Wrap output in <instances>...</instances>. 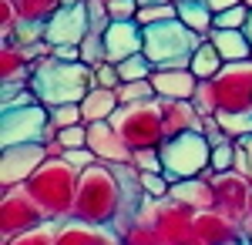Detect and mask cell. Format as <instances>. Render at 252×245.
<instances>
[{
    "instance_id": "obj_1",
    "label": "cell",
    "mask_w": 252,
    "mask_h": 245,
    "mask_svg": "<svg viewBox=\"0 0 252 245\" xmlns=\"http://www.w3.org/2000/svg\"><path fill=\"white\" fill-rule=\"evenodd\" d=\"M78 178H81V171L74 168L71 161H64L61 154H51V158L31 175V182H27L24 188L31 191V198L40 205V212H44L47 222H64V218L74 215Z\"/></svg>"
},
{
    "instance_id": "obj_2",
    "label": "cell",
    "mask_w": 252,
    "mask_h": 245,
    "mask_svg": "<svg viewBox=\"0 0 252 245\" xmlns=\"http://www.w3.org/2000/svg\"><path fill=\"white\" fill-rule=\"evenodd\" d=\"M94 84V74L88 64L81 61H58V57H44L34 64L31 71V91L37 94L40 104L47 108H58V104H81L84 94L91 91Z\"/></svg>"
},
{
    "instance_id": "obj_3",
    "label": "cell",
    "mask_w": 252,
    "mask_h": 245,
    "mask_svg": "<svg viewBox=\"0 0 252 245\" xmlns=\"http://www.w3.org/2000/svg\"><path fill=\"white\" fill-rule=\"evenodd\" d=\"M118 208H121V182L111 165L97 161L81 171L78 178V198H74V218L97 222V225H115Z\"/></svg>"
},
{
    "instance_id": "obj_4",
    "label": "cell",
    "mask_w": 252,
    "mask_h": 245,
    "mask_svg": "<svg viewBox=\"0 0 252 245\" xmlns=\"http://www.w3.org/2000/svg\"><path fill=\"white\" fill-rule=\"evenodd\" d=\"M195 108L202 114L219 111H252V57L249 61H229L212 81H202Z\"/></svg>"
},
{
    "instance_id": "obj_5",
    "label": "cell",
    "mask_w": 252,
    "mask_h": 245,
    "mask_svg": "<svg viewBox=\"0 0 252 245\" xmlns=\"http://www.w3.org/2000/svg\"><path fill=\"white\" fill-rule=\"evenodd\" d=\"M202 40H205V34L185 27L178 17L148 24L145 27V57L155 67H189V61Z\"/></svg>"
},
{
    "instance_id": "obj_6",
    "label": "cell",
    "mask_w": 252,
    "mask_h": 245,
    "mask_svg": "<svg viewBox=\"0 0 252 245\" xmlns=\"http://www.w3.org/2000/svg\"><path fill=\"white\" fill-rule=\"evenodd\" d=\"M161 165H165V178L168 182H182V178H198L212 171V141L202 134V128L172 134L161 141Z\"/></svg>"
},
{
    "instance_id": "obj_7",
    "label": "cell",
    "mask_w": 252,
    "mask_h": 245,
    "mask_svg": "<svg viewBox=\"0 0 252 245\" xmlns=\"http://www.w3.org/2000/svg\"><path fill=\"white\" fill-rule=\"evenodd\" d=\"M121 138L128 141L131 151H141V148H161V141L168 138L165 131V118H161V104L155 101H141V104H121L111 118Z\"/></svg>"
},
{
    "instance_id": "obj_8",
    "label": "cell",
    "mask_w": 252,
    "mask_h": 245,
    "mask_svg": "<svg viewBox=\"0 0 252 245\" xmlns=\"http://www.w3.org/2000/svg\"><path fill=\"white\" fill-rule=\"evenodd\" d=\"M58 131L51 124V108L47 104H24V108H0V148L10 145H27V141H54Z\"/></svg>"
},
{
    "instance_id": "obj_9",
    "label": "cell",
    "mask_w": 252,
    "mask_h": 245,
    "mask_svg": "<svg viewBox=\"0 0 252 245\" xmlns=\"http://www.w3.org/2000/svg\"><path fill=\"white\" fill-rule=\"evenodd\" d=\"M138 222L155 225V232L165 239V245H192L195 212L172 202V198H145V205L138 212Z\"/></svg>"
},
{
    "instance_id": "obj_10",
    "label": "cell",
    "mask_w": 252,
    "mask_h": 245,
    "mask_svg": "<svg viewBox=\"0 0 252 245\" xmlns=\"http://www.w3.org/2000/svg\"><path fill=\"white\" fill-rule=\"evenodd\" d=\"M209 182H212L215 208L246 228L252 205V178L239 175V171H209Z\"/></svg>"
},
{
    "instance_id": "obj_11",
    "label": "cell",
    "mask_w": 252,
    "mask_h": 245,
    "mask_svg": "<svg viewBox=\"0 0 252 245\" xmlns=\"http://www.w3.org/2000/svg\"><path fill=\"white\" fill-rule=\"evenodd\" d=\"M44 212L40 205L31 198V191L17 185V188H3V198H0V235L3 239H14L20 232H31V228L44 225Z\"/></svg>"
},
{
    "instance_id": "obj_12",
    "label": "cell",
    "mask_w": 252,
    "mask_h": 245,
    "mask_svg": "<svg viewBox=\"0 0 252 245\" xmlns=\"http://www.w3.org/2000/svg\"><path fill=\"white\" fill-rule=\"evenodd\" d=\"M47 158H51V151L44 148V141H27V145L0 148V185H3V188L27 185L31 175H34Z\"/></svg>"
},
{
    "instance_id": "obj_13",
    "label": "cell",
    "mask_w": 252,
    "mask_h": 245,
    "mask_svg": "<svg viewBox=\"0 0 252 245\" xmlns=\"http://www.w3.org/2000/svg\"><path fill=\"white\" fill-rule=\"evenodd\" d=\"M91 34V20H88V0H71L64 3L54 17L44 24V40L51 47L58 44H81Z\"/></svg>"
},
{
    "instance_id": "obj_14",
    "label": "cell",
    "mask_w": 252,
    "mask_h": 245,
    "mask_svg": "<svg viewBox=\"0 0 252 245\" xmlns=\"http://www.w3.org/2000/svg\"><path fill=\"white\" fill-rule=\"evenodd\" d=\"M246 235V228L232 222L229 215H222L219 208L195 212V235L192 245H239Z\"/></svg>"
},
{
    "instance_id": "obj_15",
    "label": "cell",
    "mask_w": 252,
    "mask_h": 245,
    "mask_svg": "<svg viewBox=\"0 0 252 245\" xmlns=\"http://www.w3.org/2000/svg\"><path fill=\"white\" fill-rule=\"evenodd\" d=\"M88 148L97 154V161L104 165H128L135 158V151L128 148V141L121 138L111 121H91L88 124Z\"/></svg>"
},
{
    "instance_id": "obj_16",
    "label": "cell",
    "mask_w": 252,
    "mask_h": 245,
    "mask_svg": "<svg viewBox=\"0 0 252 245\" xmlns=\"http://www.w3.org/2000/svg\"><path fill=\"white\" fill-rule=\"evenodd\" d=\"M58 245H125L115 225H97L84 218H64L58 222Z\"/></svg>"
},
{
    "instance_id": "obj_17",
    "label": "cell",
    "mask_w": 252,
    "mask_h": 245,
    "mask_svg": "<svg viewBox=\"0 0 252 245\" xmlns=\"http://www.w3.org/2000/svg\"><path fill=\"white\" fill-rule=\"evenodd\" d=\"M104 47H108V61L111 64H121L125 57L141 54L145 51V27L135 17L111 20L108 31H104Z\"/></svg>"
},
{
    "instance_id": "obj_18",
    "label": "cell",
    "mask_w": 252,
    "mask_h": 245,
    "mask_svg": "<svg viewBox=\"0 0 252 245\" xmlns=\"http://www.w3.org/2000/svg\"><path fill=\"white\" fill-rule=\"evenodd\" d=\"M152 88H155V94L161 101H195L202 81L189 67H155Z\"/></svg>"
},
{
    "instance_id": "obj_19",
    "label": "cell",
    "mask_w": 252,
    "mask_h": 245,
    "mask_svg": "<svg viewBox=\"0 0 252 245\" xmlns=\"http://www.w3.org/2000/svg\"><path fill=\"white\" fill-rule=\"evenodd\" d=\"M168 198H172V202H178V205H185V208H192V212L215 208V195H212V182H209V175L172 182V191H168Z\"/></svg>"
},
{
    "instance_id": "obj_20",
    "label": "cell",
    "mask_w": 252,
    "mask_h": 245,
    "mask_svg": "<svg viewBox=\"0 0 252 245\" xmlns=\"http://www.w3.org/2000/svg\"><path fill=\"white\" fill-rule=\"evenodd\" d=\"M209 40L215 44V51L229 61H249L252 57V40L242 27H212L209 31Z\"/></svg>"
},
{
    "instance_id": "obj_21",
    "label": "cell",
    "mask_w": 252,
    "mask_h": 245,
    "mask_svg": "<svg viewBox=\"0 0 252 245\" xmlns=\"http://www.w3.org/2000/svg\"><path fill=\"white\" fill-rule=\"evenodd\" d=\"M158 104H161V118H165L168 138L182 134V131H192V128L202 124V111L195 108V101H161L158 97Z\"/></svg>"
},
{
    "instance_id": "obj_22",
    "label": "cell",
    "mask_w": 252,
    "mask_h": 245,
    "mask_svg": "<svg viewBox=\"0 0 252 245\" xmlns=\"http://www.w3.org/2000/svg\"><path fill=\"white\" fill-rule=\"evenodd\" d=\"M118 108H121V101H118V91H111V88H91L84 94V101H81L84 124H91V121H111Z\"/></svg>"
},
{
    "instance_id": "obj_23",
    "label": "cell",
    "mask_w": 252,
    "mask_h": 245,
    "mask_svg": "<svg viewBox=\"0 0 252 245\" xmlns=\"http://www.w3.org/2000/svg\"><path fill=\"white\" fill-rule=\"evenodd\" d=\"M175 7H178V20L185 27H192V31L209 37V31L215 27V14L205 0H175Z\"/></svg>"
},
{
    "instance_id": "obj_24",
    "label": "cell",
    "mask_w": 252,
    "mask_h": 245,
    "mask_svg": "<svg viewBox=\"0 0 252 245\" xmlns=\"http://www.w3.org/2000/svg\"><path fill=\"white\" fill-rule=\"evenodd\" d=\"M222 67H225V57L219 54V51H215V44L205 37L202 44H198V51L192 54V61H189V71H192L198 81H212Z\"/></svg>"
},
{
    "instance_id": "obj_25",
    "label": "cell",
    "mask_w": 252,
    "mask_h": 245,
    "mask_svg": "<svg viewBox=\"0 0 252 245\" xmlns=\"http://www.w3.org/2000/svg\"><path fill=\"white\" fill-rule=\"evenodd\" d=\"M219 124H222V131L229 134L232 141L239 138H249L252 134V111H219Z\"/></svg>"
},
{
    "instance_id": "obj_26",
    "label": "cell",
    "mask_w": 252,
    "mask_h": 245,
    "mask_svg": "<svg viewBox=\"0 0 252 245\" xmlns=\"http://www.w3.org/2000/svg\"><path fill=\"white\" fill-rule=\"evenodd\" d=\"M3 245H58V222H44V225L31 228V232L3 239Z\"/></svg>"
},
{
    "instance_id": "obj_27",
    "label": "cell",
    "mask_w": 252,
    "mask_h": 245,
    "mask_svg": "<svg viewBox=\"0 0 252 245\" xmlns=\"http://www.w3.org/2000/svg\"><path fill=\"white\" fill-rule=\"evenodd\" d=\"M155 88H152V77L148 81H121L118 84V101L121 104H141V101H155Z\"/></svg>"
},
{
    "instance_id": "obj_28",
    "label": "cell",
    "mask_w": 252,
    "mask_h": 245,
    "mask_svg": "<svg viewBox=\"0 0 252 245\" xmlns=\"http://www.w3.org/2000/svg\"><path fill=\"white\" fill-rule=\"evenodd\" d=\"M118 74H121V81H148V77L155 74V64L145 57V51H141V54L125 57V61L118 64Z\"/></svg>"
},
{
    "instance_id": "obj_29",
    "label": "cell",
    "mask_w": 252,
    "mask_h": 245,
    "mask_svg": "<svg viewBox=\"0 0 252 245\" xmlns=\"http://www.w3.org/2000/svg\"><path fill=\"white\" fill-rule=\"evenodd\" d=\"M104 61H108L104 34H97V31H91L88 37L81 40V64H88V67H97V64H104Z\"/></svg>"
},
{
    "instance_id": "obj_30",
    "label": "cell",
    "mask_w": 252,
    "mask_h": 245,
    "mask_svg": "<svg viewBox=\"0 0 252 245\" xmlns=\"http://www.w3.org/2000/svg\"><path fill=\"white\" fill-rule=\"evenodd\" d=\"M121 242H125V245H165V239L155 232V225H148V222H135L131 228L121 232Z\"/></svg>"
},
{
    "instance_id": "obj_31",
    "label": "cell",
    "mask_w": 252,
    "mask_h": 245,
    "mask_svg": "<svg viewBox=\"0 0 252 245\" xmlns=\"http://www.w3.org/2000/svg\"><path fill=\"white\" fill-rule=\"evenodd\" d=\"M178 17V7L175 3H148V7H138L135 20L141 27H148V24H161V20H172Z\"/></svg>"
},
{
    "instance_id": "obj_32",
    "label": "cell",
    "mask_w": 252,
    "mask_h": 245,
    "mask_svg": "<svg viewBox=\"0 0 252 245\" xmlns=\"http://www.w3.org/2000/svg\"><path fill=\"white\" fill-rule=\"evenodd\" d=\"M51 124H54V131L61 128H71V124H84V111H81V104H58V108H51Z\"/></svg>"
},
{
    "instance_id": "obj_33",
    "label": "cell",
    "mask_w": 252,
    "mask_h": 245,
    "mask_svg": "<svg viewBox=\"0 0 252 245\" xmlns=\"http://www.w3.org/2000/svg\"><path fill=\"white\" fill-rule=\"evenodd\" d=\"M141 188L148 198H168L172 182L165 178V171H141Z\"/></svg>"
},
{
    "instance_id": "obj_34",
    "label": "cell",
    "mask_w": 252,
    "mask_h": 245,
    "mask_svg": "<svg viewBox=\"0 0 252 245\" xmlns=\"http://www.w3.org/2000/svg\"><path fill=\"white\" fill-rule=\"evenodd\" d=\"M58 145H61V154H64L67 148H88V124L61 128L58 131Z\"/></svg>"
},
{
    "instance_id": "obj_35",
    "label": "cell",
    "mask_w": 252,
    "mask_h": 245,
    "mask_svg": "<svg viewBox=\"0 0 252 245\" xmlns=\"http://www.w3.org/2000/svg\"><path fill=\"white\" fill-rule=\"evenodd\" d=\"M14 44H37L44 40V24H34V20H17L14 34H10Z\"/></svg>"
},
{
    "instance_id": "obj_36",
    "label": "cell",
    "mask_w": 252,
    "mask_h": 245,
    "mask_svg": "<svg viewBox=\"0 0 252 245\" xmlns=\"http://www.w3.org/2000/svg\"><path fill=\"white\" fill-rule=\"evenodd\" d=\"M91 74H94V84H91V88H111V91H118V84H121L118 64H111V61H104V64L91 67Z\"/></svg>"
},
{
    "instance_id": "obj_37",
    "label": "cell",
    "mask_w": 252,
    "mask_h": 245,
    "mask_svg": "<svg viewBox=\"0 0 252 245\" xmlns=\"http://www.w3.org/2000/svg\"><path fill=\"white\" fill-rule=\"evenodd\" d=\"M235 168V141H222L212 148V171H232Z\"/></svg>"
},
{
    "instance_id": "obj_38",
    "label": "cell",
    "mask_w": 252,
    "mask_h": 245,
    "mask_svg": "<svg viewBox=\"0 0 252 245\" xmlns=\"http://www.w3.org/2000/svg\"><path fill=\"white\" fill-rule=\"evenodd\" d=\"M249 3H239V7H229V10H222V14H215V27H246V20H249Z\"/></svg>"
},
{
    "instance_id": "obj_39",
    "label": "cell",
    "mask_w": 252,
    "mask_h": 245,
    "mask_svg": "<svg viewBox=\"0 0 252 245\" xmlns=\"http://www.w3.org/2000/svg\"><path fill=\"white\" fill-rule=\"evenodd\" d=\"M88 20H91V31L104 34V31H108V24H111L108 3H104V0H88Z\"/></svg>"
},
{
    "instance_id": "obj_40",
    "label": "cell",
    "mask_w": 252,
    "mask_h": 245,
    "mask_svg": "<svg viewBox=\"0 0 252 245\" xmlns=\"http://www.w3.org/2000/svg\"><path fill=\"white\" fill-rule=\"evenodd\" d=\"M131 165H135L138 171H161V168H165V165H161V151H158V148H141V151H135Z\"/></svg>"
},
{
    "instance_id": "obj_41",
    "label": "cell",
    "mask_w": 252,
    "mask_h": 245,
    "mask_svg": "<svg viewBox=\"0 0 252 245\" xmlns=\"http://www.w3.org/2000/svg\"><path fill=\"white\" fill-rule=\"evenodd\" d=\"M64 161H71L78 171H84V168H91V165H97V154L91 148H67L64 154H61Z\"/></svg>"
},
{
    "instance_id": "obj_42",
    "label": "cell",
    "mask_w": 252,
    "mask_h": 245,
    "mask_svg": "<svg viewBox=\"0 0 252 245\" xmlns=\"http://www.w3.org/2000/svg\"><path fill=\"white\" fill-rule=\"evenodd\" d=\"M51 57H58V61H81V44H58L54 51H51Z\"/></svg>"
},
{
    "instance_id": "obj_43",
    "label": "cell",
    "mask_w": 252,
    "mask_h": 245,
    "mask_svg": "<svg viewBox=\"0 0 252 245\" xmlns=\"http://www.w3.org/2000/svg\"><path fill=\"white\" fill-rule=\"evenodd\" d=\"M209 7H212V14H222V10H229V7H239V3H246V0H205Z\"/></svg>"
},
{
    "instance_id": "obj_44",
    "label": "cell",
    "mask_w": 252,
    "mask_h": 245,
    "mask_svg": "<svg viewBox=\"0 0 252 245\" xmlns=\"http://www.w3.org/2000/svg\"><path fill=\"white\" fill-rule=\"evenodd\" d=\"M246 235L252 239V205H249V218H246Z\"/></svg>"
},
{
    "instance_id": "obj_45",
    "label": "cell",
    "mask_w": 252,
    "mask_h": 245,
    "mask_svg": "<svg viewBox=\"0 0 252 245\" xmlns=\"http://www.w3.org/2000/svg\"><path fill=\"white\" fill-rule=\"evenodd\" d=\"M141 7H148V3H175V0H138Z\"/></svg>"
},
{
    "instance_id": "obj_46",
    "label": "cell",
    "mask_w": 252,
    "mask_h": 245,
    "mask_svg": "<svg viewBox=\"0 0 252 245\" xmlns=\"http://www.w3.org/2000/svg\"><path fill=\"white\" fill-rule=\"evenodd\" d=\"M246 34H249V40H252V10H249V20H246V27H242Z\"/></svg>"
},
{
    "instance_id": "obj_47",
    "label": "cell",
    "mask_w": 252,
    "mask_h": 245,
    "mask_svg": "<svg viewBox=\"0 0 252 245\" xmlns=\"http://www.w3.org/2000/svg\"><path fill=\"white\" fill-rule=\"evenodd\" d=\"M239 245H252V239H249V235H242V242H239Z\"/></svg>"
},
{
    "instance_id": "obj_48",
    "label": "cell",
    "mask_w": 252,
    "mask_h": 245,
    "mask_svg": "<svg viewBox=\"0 0 252 245\" xmlns=\"http://www.w3.org/2000/svg\"><path fill=\"white\" fill-rule=\"evenodd\" d=\"M246 3H249V7H252V0H246Z\"/></svg>"
}]
</instances>
